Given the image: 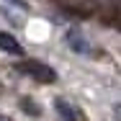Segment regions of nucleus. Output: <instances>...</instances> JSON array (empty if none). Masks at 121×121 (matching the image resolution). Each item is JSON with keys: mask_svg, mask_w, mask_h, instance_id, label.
<instances>
[{"mask_svg": "<svg viewBox=\"0 0 121 121\" xmlns=\"http://www.w3.org/2000/svg\"><path fill=\"white\" fill-rule=\"evenodd\" d=\"M16 70L28 75V77H34V80H39V82H54V80H57V72H54L49 65L36 62V59H23V62H18Z\"/></svg>", "mask_w": 121, "mask_h": 121, "instance_id": "1", "label": "nucleus"}, {"mask_svg": "<svg viewBox=\"0 0 121 121\" xmlns=\"http://www.w3.org/2000/svg\"><path fill=\"white\" fill-rule=\"evenodd\" d=\"M59 5L65 10H70V13H77L80 18H88L90 13H95V8H98L95 0H59Z\"/></svg>", "mask_w": 121, "mask_h": 121, "instance_id": "2", "label": "nucleus"}, {"mask_svg": "<svg viewBox=\"0 0 121 121\" xmlns=\"http://www.w3.org/2000/svg\"><path fill=\"white\" fill-rule=\"evenodd\" d=\"M54 108L59 111V116H62L65 121H82V113H80L75 106H70L67 100H62V98H57V100H54Z\"/></svg>", "mask_w": 121, "mask_h": 121, "instance_id": "3", "label": "nucleus"}, {"mask_svg": "<svg viewBox=\"0 0 121 121\" xmlns=\"http://www.w3.org/2000/svg\"><path fill=\"white\" fill-rule=\"evenodd\" d=\"M0 49L3 52H10V54H23V49L16 41V36L8 34V31H0Z\"/></svg>", "mask_w": 121, "mask_h": 121, "instance_id": "4", "label": "nucleus"}, {"mask_svg": "<svg viewBox=\"0 0 121 121\" xmlns=\"http://www.w3.org/2000/svg\"><path fill=\"white\" fill-rule=\"evenodd\" d=\"M65 39H67V44H70L75 52H80V54H90V44H88L77 31H67V36H65Z\"/></svg>", "mask_w": 121, "mask_h": 121, "instance_id": "5", "label": "nucleus"}, {"mask_svg": "<svg viewBox=\"0 0 121 121\" xmlns=\"http://www.w3.org/2000/svg\"><path fill=\"white\" fill-rule=\"evenodd\" d=\"M8 3H13V5H16V8H21V10L28 8V5H26V0H8Z\"/></svg>", "mask_w": 121, "mask_h": 121, "instance_id": "6", "label": "nucleus"}, {"mask_svg": "<svg viewBox=\"0 0 121 121\" xmlns=\"http://www.w3.org/2000/svg\"><path fill=\"white\" fill-rule=\"evenodd\" d=\"M116 119L121 121V106H116Z\"/></svg>", "mask_w": 121, "mask_h": 121, "instance_id": "7", "label": "nucleus"}, {"mask_svg": "<svg viewBox=\"0 0 121 121\" xmlns=\"http://www.w3.org/2000/svg\"><path fill=\"white\" fill-rule=\"evenodd\" d=\"M0 121H10V119H8V116H3V113H0Z\"/></svg>", "mask_w": 121, "mask_h": 121, "instance_id": "8", "label": "nucleus"}]
</instances>
